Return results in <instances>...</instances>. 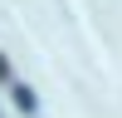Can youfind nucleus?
Here are the masks:
<instances>
[{
	"label": "nucleus",
	"instance_id": "nucleus-1",
	"mask_svg": "<svg viewBox=\"0 0 122 118\" xmlns=\"http://www.w3.org/2000/svg\"><path fill=\"white\" fill-rule=\"evenodd\" d=\"M10 94H15V108H20V113H34V108H39V98H34V88H29V84H15Z\"/></svg>",
	"mask_w": 122,
	"mask_h": 118
}]
</instances>
